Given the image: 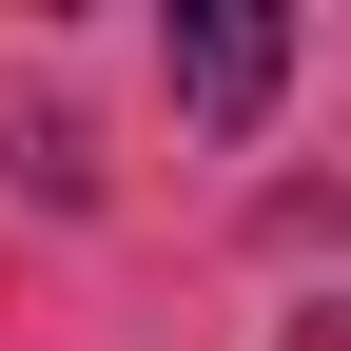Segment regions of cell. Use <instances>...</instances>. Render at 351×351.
<instances>
[{
    "mask_svg": "<svg viewBox=\"0 0 351 351\" xmlns=\"http://www.w3.org/2000/svg\"><path fill=\"white\" fill-rule=\"evenodd\" d=\"M274 78H293V20H274V0H195V20H176V98H195L215 137H254Z\"/></svg>",
    "mask_w": 351,
    "mask_h": 351,
    "instance_id": "6da1fadb",
    "label": "cell"
}]
</instances>
